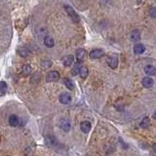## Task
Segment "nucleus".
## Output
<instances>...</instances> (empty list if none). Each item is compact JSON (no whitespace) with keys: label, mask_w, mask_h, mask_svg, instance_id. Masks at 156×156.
Segmentation results:
<instances>
[{"label":"nucleus","mask_w":156,"mask_h":156,"mask_svg":"<svg viewBox=\"0 0 156 156\" xmlns=\"http://www.w3.org/2000/svg\"><path fill=\"white\" fill-rule=\"evenodd\" d=\"M81 61H77L76 63L74 65V66H73V68H72V75H77L78 73L80 72V69H81Z\"/></svg>","instance_id":"f3484780"},{"label":"nucleus","mask_w":156,"mask_h":156,"mask_svg":"<svg viewBox=\"0 0 156 156\" xmlns=\"http://www.w3.org/2000/svg\"><path fill=\"white\" fill-rule=\"evenodd\" d=\"M91 123L89 122V121H83V122H81L80 124V128H81V131L85 134H88L89 132H90L91 130Z\"/></svg>","instance_id":"0eeeda50"},{"label":"nucleus","mask_w":156,"mask_h":156,"mask_svg":"<svg viewBox=\"0 0 156 156\" xmlns=\"http://www.w3.org/2000/svg\"><path fill=\"white\" fill-rule=\"evenodd\" d=\"M107 65L110 66L111 68H116L118 65V58L116 55H111L107 58Z\"/></svg>","instance_id":"20e7f679"},{"label":"nucleus","mask_w":156,"mask_h":156,"mask_svg":"<svg viewBox=\"0 0 156 156\" xmlns=\"http://www.w3.org/2000/svg\"><path fill=\"white\" fill-rule=\"evenodd\" d=\"M149 15L152 18H156V8H151L149 10Z\"/></svg>","instance_id":"b1692460"},{"label":"nucleus","mask_w":156,"mask_h":156,"mask_svg":"<svg viewBox=\"0 0 156 156\" xmlns=\"http://www.w3.org/2000/svg\"><path fill=\"white\" fill-rule=\"evenodd\" d=\"M149 125H150L149 118H148V117H144L143 120L141 122V128H147Z\"/></svg>","instance_id":"4be33fe9"},{"label":"nucleus","mask_w":156,"mask_h":156,"mask_svg":"<svg viewBox=\"0 0 156 156\" xmlns=\"http://www.w3.org/2000/svg\"><path fill=\"white\" fill-rule=\"evenodd\" d=\"M144 71L147 75H155L156 74V68L153 65H146L144 68Z\"/></svg>","instance_id":"2eb2a0df"},{"label":"nucleus","mask_w":156,"mask_h":156,"mask_svg":"<svg viewBox=\"0 0 156 156\" xmlns=\"http://www.w3.org/2000/svg\"><path fill=\"white\" fill-rule=\"evenodd\" d=\"M153 118H154L155 120H156V111L154 112V114H153Z\"/></svg>","instance_id":"a878e982"},{"label":"nucleus","mask_w":156,"mask_h":156,"mask_svg":"<svg viewBox=\"0 0 156 156\" xmlns=\"http://www.w3.org/2000/svg\"><path fill=\"white\" fill-rule=\"evenodd\" d=\"M59 126L65 132H69L70 129H71V123H70V121L68 119L65 118H63L59 121Z\"/></svg>","instance_id":"f257e3e1"},{"label":"nucleus","mask_w":156,"mask_h":156,"mask_svg":"<svg viewBox=\"0 0 156 156\" xmlns=\"http://www.w3.org/2000/svg\"><path fill=\"white\" fill-rule=\"evenodd\" d=\"M104 55V50H102V49H94V50H92V51L90 52V54H89V57H90V59H95L102 58Z\"/></svg>","instance_id":"7ed1b4c3"},{"label":"nucleus","mask_w":156,"mask_h":156,"mask_svg":"<svg viewBox=\"0 0 156 156\" xmlns=\"http://www.w3.org/2000/svg\"><path fill=\"white\" fill-rule=\"evenodd\" d=\"M144 50H145V48H144V46L143 44H139V43H137V45H135L134 47V53L136 55H141L143 54L144 52Z\"/></svg>","instance_id":"f8f14e48"},{"label":"nucleus","mask_w":156,"mask_h":156,"mask_svg":"<svg viewBox=\"0 0 156 156\" xmlns=\"http://www.w3.org/2000/svg\"><path fill=\"white\" fill-rule=\"evenodd\" d=\"M130 38L133 42H137V41L141 39V32H139V30L132 31V33H131V35H130Z\"/></svg>","instance_id":"9b49d317"},{"label":"nucleus","mask_w":156,"mask_h":156,"mask_svg":"<svg viewBox=\"0 0 156 156\" xmlns=\"http://www.w3.org/2000/svg\"><path fill=\"white\" fill-rule=\"evenodd\" d=\"M73 61H74V57L69 55V56L65 57V61H63V65L65 66H70L73 63Z\"/></svg>","instance_id":"a211bd4d"},{"label":"nucleus","mask_w":156,"mask_h":156,"mask_svg":"<svg viewBox=\"0 0 156 156\" xmlns=\"http://www.w3.org/2000/svg\"><path fill=\"white\" fill-rule=\"evenodd\" d=\"M52 65V61H49V59H44V61H41V66L44 68H48Z\"/></svg>","instance_id":"5701e85b"},{"label":"nucleus","mask_w":156,"mask_h":156,"mask_svg":"<svg viewBox=\"0 0 156 156\" xmlns=\"http://www.w3.org/2000/svg\"><path fill=\"white\" fill-rule=\"evenodd\" d=\"M22 72L24 76H28L31 72H32V68L29 65H24L22 68Z\"/></svg>","instance_id":"ddd939ff"},{"label":"nucleus","mask_w":156,"mask_h":156,"mask_svg":"<svg viewBox=\"0 0 156 156\" xmlns=\"http://www.w3.org/2000/svg\"><path fill=\"white\" fill-rule=\"evenodd\" d=\"M9 124H10L12 127H16V126H18L20 124L19 117H18L17 115H15V114L11 115L10 117H9Z\"/></svg>","instance_id":"6e6552de"},{"label":"nucleus","mask_w":156,"mask_h":156,"mask_svg":"<svg viewBox=\"0 0 156 156\" xmlns=\"http://www.w3.org/2000/svg\"><path fill=\"white\" fill-rule=\"evenodd\" d=\"M59 73L58 71H56V70H52V71H50L47 74L46 80H47L48 82H54L59 80Z\"/></svg>","instance_id":"39448f33"},{"label":"nucleus","mask_w":156,"mask_h":156,"mask_svg":"<svg viewBox=\"0 0 156 156\" xmlns=\"http://www.w3.org/2000/svg\"><path fill=\"white\" fill-rule=\"evenodd\" d=\"M141 83H143V86L144 87V88L149 89L153 86V80L151 79L150 77H144Z\"/></svg>","instance_id":"1a4fd4ad"},{"label":"nucleus","mask_w":156,"mask_h":156,"mask_svg":"<svg viewBox=\"0 0 156 156\" xmlns=\"http://www.w3.org/2000/svg\"><path fill=\"white\" fill-rule=\"evenodd\" d=\"M153 148H154V150L156 151V143L154 144V145H153Z\"/></svg>","instance_id":"bb28decb"},{"label":"nucleus","mask_w":156,"mask_h":156,"mask_svg":"<svg viewBox=\"0 0 156 156\" xmlns=\"http://www.w3.org/2000/svg\"><path fill=\"white\" fill-rule=\"evenodd\" d=\"M79 74H80V76H81V78H83V79L87 78V76H88V74H89V70H88V68H87V66H81Z\"/></svg>","instance_id":"aec40b11"},{"label":"nucleus","mask_w":156,"mask_h":156,"mask_svg":"<svg viewBox=\"0 0 156 156\" xmlns=\"http://www.w3.org/2000/svg\"><path fill=\"white\" fill-rule=\"evenodd\" d=\"M44 44H45L46 47H48V48L54 47V45H55L54 39H53L51 36H49V35L45 36L44 37Z\"/></svg>","instance_id":"9d476101"},{"label":"nucleus","mask_w":156,"mask_h":156,"mask_svg":"<svg viewBox=\"0 0 156 156\" xmlns=\"http://www.w3.org/2000/svg\"><path fill=\"white\" fill-rule=\"evenodd\" d=\"M65 85L66 86V88L69 89V90H73V88H74V85H73L72 81L70 79H68V78H65Z\"/></svg>","instance_id":"412c9836"},{"label":"nucleus","mask_w":156,"mask_h":156,"mask_svg":"<svg viewBox=\"0 0 156 156\" xmlns=\"http://www.w3.org/2000/svg\"><path fill=\"white\" fill-rule=\"evenodd\" d=\"M39 79H40V75H39L38 73H35V74H34L33 76H32V79H31V80H32V82L33 81L34 82H38Z\"/></svg>","instance_id":"393cba45"},{"label":"nucleus","mask_w":156,"mask_h":156,"mask_svg":"<svg viewBox=\"0 0 156 156\" xmlns=\"http://www.w3.org/2000/svg\"><path fill=\"white\" fill-rule=\"evenodd\" d=\"M19 54L20 55V57L26 58V57H27L29 54H30V51H29L26 47H20L19 49Z\"/></svg>","instance_id":"dca6fc26"},{"label":"nucleus","mask_w":156,"mask_h":156,"mask_svg":"<svg viewBox=\"0 0 156 156\" xmlns=\"http://www.w3.org/2000/svg\"><path fill=\"white\" fill-rule=\"evenodd\" d=\"M65 9L66 13H67L68 15H69V17L72 19L73 22H79V20H80L79 16L77 15V13L75 12L74 10H73L71 7H70V6H65Z\"/></svg>","instance_id":"f03ea898"},{"label":"nucleus","mask_w":156,"mask_h":156,"mask_svg":"<svg viewBox=\"0 0 156 156\" xmlns=\"http://www.w3.org/2000/svg\"><path fill=\"white\" fill-rule=\"evenodd\" d=\"M85 54H86V52H85L84 49H78L76 51V58L78 59V61H82V59H84L85 57Z\"/></svg>","instance_id":"6ab92c4d"},{"label":"nucleus","mask_w":156,"mask_h":156,"mask_svg":"<svg viewBox=\"0 0 156 156\" xmlns=\"http://www.w3.org/2000/svg\"><path fill=\"white\" fill-rule=\"evenodd\" d=\"M59 102H61V104H69L70 102H71V96H70V94L68 93H63L61 96H59Z\"/></svg>","instance_id":"423d86ee"},{"label":"nucleus","mask_w":156,"mask_h":156,"mask_svg":"<svg viewBox=\"0 0 156 156\" xmlns=\"http://www.w3.org/2000/svg\"><path fill=\"white\" fill-rule=\"evenodd\" d=\"M7 90H8V86H7L5 81H1L0 82V97L4 96L7 93Z\"/></svg>","instance_id":"4468645a"}]
</instances>
